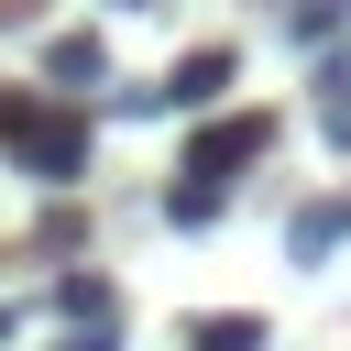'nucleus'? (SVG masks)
Instances as JSON below:
<instances>
[{
  "instance_id": "1",
  "label": "nucleus",
  "mask_w": 351,
  "mask_h": 351,
  "mask_svg": "<svg viewBox=\"0 0 351 351\" xmlns=\"http://www.w3.org/2000/svg\"><path fill=\"white\" fill-rule=\"evenodd\" d=\"M0 154L33 186H77L88 176V110L55 99V88H0Z\"/></svg>"
},
{
  "instance_id": "2",
  "label": "nucleus",
  "mask_w": 351,
  "mask_h": 351,
  "mask_svg": "<svg viewBox=\"0 0 351 351\" xmlns=\"http://www.w3.org/2000/svg\"><path fill=\"white\" fill-rule=\"evenodd\" d=\"M230 77H241V55H230V44H186V55H176L154 88H132V110H186V121H208Z\"/></svg>"
},
{
  "instance_id": "3",
  "label": "nucleus",
  "mask_w": 351,
  "mask_h": 351,
  "mask_svg": "<svg viewBox=\"0 0 351 351\" xmlns=\"http://www.w3.org/2000/svg\"><path fill=\"white\" fill-rule=\"evenodd\" d=\"M263 143H274V121H263V110H208V121H197V143H186V176L230 186L241 165H263Z\"/></svg>"
},
{
  "instance_id": "4",
  "label": "nucleus",
  "mask_w": 351,
  "mask_h": 351,
  "mask_svg": "<svg viewBox=\"0 0 351 351\" xmlns=\"http://www.w3.org/2000/svg\"><path fill=\"white\" fill-rule=\"evenodd\" d=\"M44 88H55V99L110 88V44H99V33H55V44H44Z\"/></svg>"
},
{
  "instance_id": "5",
  "label": "nucleus",
  "mask_w": 351,
  "mask_h": 351,
  "mask_svg": "<svg viewBox=\"0 0 351 351\" xmlns=\"http://www.w3.org/2000/svg\"><path fill=\"white\" fill-rule=\"evenodd\" d=\"M340 241H351V197H307V208L285 219V252H296V263H318V252H340Z\"/></svg>"
},
{
  "instance_id": "6",
  "label": "nucleus",
  "mask_w": 351,
  "mask_h": 351,
  "mask_svg": "<svg viewBox=\"0 0 351 351\" xmlns=\"http://www.w3.org/2000/svg\"><path fill=\"white\" fill-rule=\"evenodd\" d=\"M186 351H274V329L252 307H197L186 318Z\"/></svg>"
},
{
  "instance_id": "7",
  "label": "nucleus",
  "mask_w": 351,
  "mask_h": 351,
  "mask_svg": "<svg viewBox=\"0 0 351 351\" xmlns=\"http://www.w3.org/2000/svg\"><path fill=\"white\" fill-rule=\"evenodd\" d=\"M219 208H230V186H208V176H186V165L165 176V219H176V230H208Z\"/></svg>"
},
{
  "instance_id": "8",
  "label": "nucleus",
  "mask_w": 351,
  "mask_h": 351,
  "mask_svg": "<svg viewBox=\"0 0 351 351\" xmlns=\"http://www.w3.org/2000/svg\"><path fill=\"white\" fill-rule=\"evenodd\" d=\"M318 132L351 154V55H318Z\"/></svg>"
},
{
  "instance_id": "9",
  "label": "nucleus",
  "mask_w": 351,
  "mask_h": 351,
  "mask_svg": "<svg viewBox=\"0 0 351 351\" xmlns=\"http://www.w3.org/2000/svg\"><path fill=\"white\" fill-rule=\"evenodd\" d=\"M55 307H66L77 329H88V318H121V296H110L99 274H66V285H55Z\"/></svg>"
},
{
  "instance_id": "10",
  "label": "nucleus",
  "mask_w": 351,
  "mask_h": 351,
  "mask_svg": "<svg viewBox=\"0 0 351 351\" xmlns=\"http://www.w3.org/2000/svg\"><path fill=\"white\" fill-rule=\"evenodd\" d=\"M285 33H296V44H329V33H340V0H296Z\"/></svg>"
},
{
  "instance_id": "11",
  "label": "nucleus",
  "mask_w": 351,
  "mask_h": 351,
  "mask_svg": "<svg viewBox=\"0 0 351 351\" xmlns=\"http://www.w3.org/2000/svg\"><path fill=\"white\" fill-rule=\"evenodd\" d=\"M66 351H121V318H88V329H77Z\"/></svg>"
},
{
  "instance_id": "12",
  "label": "nucleus",
  "mask_w": 351,
  "mask_h": 351,
  "mask_svg": "<svg viewBox=\"0 0 351 351\" xmlns=\"http://www.w3.org/2000/svg\"><path fill=\"white\" fill-rule=\"evenodd\" d=\"M0 340H11V318H0Z\"/></svg>"
},
{
  "instance_id": "13",
  "label": "nucleus",
  "mask_w": 351,
  "mask_h": 351,
  "mask_svg": "<svg viewBox=\"0 0 351 351\" xmlns=\"http://www.w3.org/2000/svg\"><path fill=\"white\" fill-rule=\"evenodd\" d=\"M132 11H143V0H132Z\"/></svg>"
}]
</instances>
